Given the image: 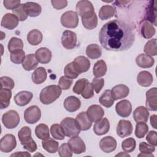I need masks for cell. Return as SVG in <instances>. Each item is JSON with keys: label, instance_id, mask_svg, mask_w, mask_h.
I'll list each match as a JSON object with an SVG mask.
<instances>
[{"label": "cell", "instance_id": "6da1fadb", "mask_svg": "<svg viewBox=\"0 0 157 157\" xmlns=\"http://www.w3.org/2000/svg\"><path fill=\"white\" fill-rule=\"evenodd\" d=\"M99 39L107 50L120 52L129 49L135 40L132 28L124 21L113 20L105 23L101 28Z\"/></svg>", "mask_w": 157, "mask_h": 157}, {"label": "cell", "instance_id": "7a4b0ae2", "mask_svg": "<svg viewBox=\"0 0 157 157\" xmlns=\"http://www.w3.org/2000/svg\"><path fill=\"white\" fill-rule=\"evenodd\" d=\"M62 93V89L59 85H52L43 88L40 93V101L43 104L48 105L55 101Z\"/></svg>", "mask_w": 157, "mask_h": 157}, {"label": "cell", "instance_id": "3957f363", "mask_svg": "<svg viewBox=\"0 0 157 157\" xmlns=\"http://www.w3.org/2000/svg\"><path fill=\"white\" fill-rule=\"evenodd\" d=\"M18 137L23 148L29 152H34L37 146L31 137V129L28 126H24L18 132Z\"/></svg>", "mask_w": 157, "mask_h": 157}, {"label": "cell", "instance_id": "277c9868", "mask_svg": "<svg viewBox=\"0 0 157 157\" xmlns=\"http://www.w3.org/2000/svg\"><path fill=\"white\" fill-rule=\"evenodd\" d=\"M65 136L70 138L78 136L80 132V127L75 120L71 117H66L61 121Z\"/></svg>", "mask_w": 157, "mask_h": 157}, {"label": "cell", "instance_id": "5b68a950", "mask_svg": "<svg viewBox=\"0 0 157 157\" xmlns=\"http://www.w3.org/2000/svg\"><path fill=\"white\" fill-rule=\"evenodd\" d=\"M76 11L82 18H89L95 13L93 4L86 0L80 1L77 3Z\"/></svg>", "mask_w": 157, "mask_h": 157}, {"label": "cell", "instance_id": "8992f818", "mask_svg": "<svg viewBox=\"0 0 157 157\" xmlns=\"http://www.w3.org/2000/svg\"><path fill=\"white\" fill-rule=\"evenodd\" d=\"M2 122L7 129H13L20 123V116L17 111L10 110L2 115Z\"/></svg>", "mask_w": 157, "mask_h": 157}, {"label": "cell", "instance_id": "52a82bcc", "mask_svg": "<svg viewBox=\"0 0 157 157\" xmlns=\"http://www.w3.org/2000/svg\"><path fill=\"white\" fill-rule=\"evenodd\" d=\"M61 25L67 28H75L78 24V17L77 12L69 10L64 12L61 17Z\"/></svg>", "mask_w": 157, "mask_h": 157}, {"label": "cell", "instance_id": "ba28073f", "mask_svg": "<svg viewBox=\"0 0 157 157\" xmlns=\"http://www.w3.org/2000/svg\"><path fill=\"white\" fill-rule=\"evenodd\" d=\"M41 117V111L37 105H31L28 107L24 112V119L27 123L34 124Z\"/></svg>", "mask_w": 157, "mask_h": 157}, {"label": "cell", "instance_id": "9c48e42d", "mask_svg": "<svg viewBox=\"0 0 157 157\" xmlns=\"http://www.w3.org/2000/svg\"><path fill=\"white\" fill-rule=\"evenodd\" d=\"M17 146L15 137L12 134L4 136L0 140V150L4 153L12 151Z\"/></svg>", "mask_w": 157, "mask_h": 157}, {"label": "cell", "instance_id": "30bf717a", "mask_svg": "<svg viewBox=\"0 0 157 157\" xmlns=\"http://www.w3.org/2000/svg\"><path fill=\"white\" fill-rule=\"evenodd\" d=\"M61 44L66 49H73L77 44V37L76 34L70 30H66L63 33L61 37Z\"/></svg>", "mask_w": 157, "mask_h": 157}, {"label": "cell", "instance_id": "8fae6325", "mask_svg": "<svg viewBox=\"0 0 157 157\" xmlns=\"http://www.w3.org/2000/svg\"><path fill=\"white\" fill-rule=\"evenodd\" d=\"M132 130V124L129 120H120L117 126V134L121 138L130 136Z\"/></svg>", "mask_w": 157, "mask_h": 157}, {"label": "cell", "instance_id": "7c38bea8", "mask_svg": "<svg viewBox=\"0 0 157 157\" xmlns=\"http://www.w3.org/2000/svg\"><path fill=\"white\" fill-rule=\"evenodd\" d=\"M72 63L74 69L79 74L88 71L90 67V60L84 56L76 57Z\"/></svg>", "mask_w": 157, "mask_h": 157}, {"label": "cell", "instance_id": "4fadbf2b", "mask_svg": "<svg viewBox=\"0 0 157 157\" xmlns=\"http://www.w3.org/2000/svg\"><path fill=\"white\" fill-rule=\"evenodd\" d=\"M86 115L91 122H96L102 118L104 115V110L100 105L94 104L88 107Z\"/></svg>", "mask_w": 157, "mask_h": 157}, {"label": "cell", "instance_id": "5bb4252c", "mask_svg": "<svg viewBox=\"0 0 157 157\" xmlns=\"http://www.w3.org/2000/svg\"><path fill=\"white\" fill-rule=\"evenodd\" d=\"M117 113L121 117H128L132 112V105L129 101L123 99L117 103L115 105Z\"/></svg>", "mask_w": 157, "mask_h": 157}, {"label": "cell", "instance_id": "9a60e30c", "mask_svg": "<svg viewBox=\"0 0 157 157\" xmlns=\"http://www.w3.org/2000/svg\"><path fill=\"white\" fill-rule=\"evenodd\" d=\"M67 144L72 153L75 154H81L86 151L85 144L83 140L78 136L71 138V139L68 140Z\"/></svg>", "mask_w": 157, "mask_h": 157}, {"label": "cell", "instance_id": "2e32d148", "mask_svg": "<svg viewBox=\"0 0 157 157\" xmlns=\"http://www.w3.org/2000/svg\"><path fill=\"white\" fill-rule=\"evenodd\" d=\"M157 89L153 87L146 92V107L148 110L156 111L157 110Z\"/></svg>", "mask_w": 157, "mask_h": 157}, {"label": "cell", "instance_id": "e0dca14e", "mask_svg": "<svg viewBox=\"0 0 157 157\" xmlns=\"http://www.w3.org/2000/svg\"><path fill=\"white\" fill-rule=\"evenodd\" d=\"M117 143L116 140L112 136H106L103 137L99 142L101 150L105 153H111L117 147Z\"/></svg>", "mask_w": 157, "mask_h": 157}, {"label": "cell", "instance_id": "ac0fdd59", "mask_svg": "<svg viewBox=\"0 0 157 157\" xmlns=\"http://www.w3.org/2000/svg\"><path fill=\"white\" fill-rule=\"evenodd\" d=\"M18 22L19 20L15 15L7 13H6L2 18L1 25L2 27L12 30L18 26Z\"/></svg>", "mask_w": 157, "mask_h": 157}, {"label": "cell", "instance_id": "d6986e66", "mask_svg": "<svg viewBox=\"0 0 157 157\" xmlns=\"http://www.w3.org/2000/svg\"><path fill=\"white\" fill-rule=\"evenodd\" d=\"M110 129V123L107 118H101L95 122L93 126L94 132L98 136H102L107 134Z\"/></svg>", "mask_w": 157, "mask_h": 157}, {"label": "cell", "instance_id": "ffe728a7", "mask_svg": "<svg viewBox=\"0 0 157 157\" xmlns=\"http://www.w3.org/2000/svg\"><path fill=\"white\" fill-rule=\"evenodd\" d=\"M65 109L69 112H74L78 110L81 106L80 100L74 96L67 97L63 103Z\"/></svg>", "mask_w": 157, "mask_h": 157}, {"label": "cell", "instance_id": "44dd1931", "mask_svg": "<svg viewBox=\"0 0 157 157\" xmlns=\"http://www.w3.org/2000/svg\"><path fill=\"white\" fill-rule=\"evenodd\" d=\"M33 94L28 91H21L14 96V101L17 105L25 106L31 101Z\"/></svg>", "mask_w": 157, "mask_h": 157}, {"label": "cell", "instance_id": "7402d4cb", "mask_svg": "<svg viewBox=\"0 0 157 157\" xmlns=\"http://www.w3.org/2000/svg\"><path fill=\"white\" fill-rule=\"evenodd\" d=\"M35 56L38 62L42 64H47L51 61L52 55L48 48L41 47L36 50Z\"/></svg>", "mask_w": 157, "mask_h": 157}, {"label": "cell", "instance_id": "603a6c76", "mask_svg": "<svg viewBox=\"0 0 157 157\" xmlns=\"http://www.w3.org/2000/svg\"><path fill=\"white\" fill-rule=\"evenodd\" d=\"M111 92L114 100H118L128 96L129 93V89L125 85L119 84L113 86Z\"/></svg>", "mask_w": 157, "mask_h": 157}, {"label": "cell", "instance_id": "cb8c5ba5", "mask_svg": "<svg viewBox=\"0 0 157 157\" xmlns=\"http://www.w3.org/2000/svg\"><path fill=\"white\" fill-rule=\"evenodd\" d=\"M23 7L26 14L31 17L39 16L42 12L41 6L36 2H27L23 4Z\"/></svg>", "mask_w": 157, "mask_h": 157}, {"label": "cell", "instance_id": "d4e9b609", "mask_svg": "<svg viewBox=\"0 0 157 157\" xmlns=\"http://www.w3.org/2000/svg\"><path fill=\"white\" fill-rule=\"evenodd\" d=\"M149 112L147 107L144 106L137 107L133 112V118L136 122H145L148 121Z\"/></svg>", "mask_w": 157, "mask_h": 157}, {"label": "cell", "instance_id": "484cf974", "mask_svg": "<svg viewBox=\"0 0 157 157\" xmlns=\"http://www.w3.org/2000/svg\"><path fill=\"white\" fill-rule=\"evenodd\" d=\"M136 63L138 66L142 68H149L153 66L155 59L152 56L146 54H140L136 58Z\"/></svg>", "mask_w": 157, "mask_h": 157}, {"label": "cell", "instance_id": "4316f807", "mask_svg": "<svg viewBox=\"0 0 157 157\" xmlns=\"http://www.w3.org/2000/svg\"><path fill=\"white\" fill-rule=\"evenodd\" d=\"M156 1H150L148 4L145 16L147 21L150 22L151 24H153L155 26H156Z\"/></svg>", "mask_w": 157, "mask_h": 157}, {"label": "cell", "instance_id": "83f0119b", "mask_svg": "<svg viewBox=\"0 0 157 157\" xmlns=\"http://www.w3.org/2000/svg\"><path fill=\"white\" fill-rule=\"evenodd\" d=\"M153 81L152 74L147 71H143L139 73L137 77V82L139 85L147 87L151 85Z\"/></svg>", "mask_w": 157, "mask_h": 157}, {"label": "cell", "instance_id": "f1b7e54d", "mask_svg": "<svg viewBox=\"0 0 157 157\" xmlns=\"http://www.w3.org/2000/svg\"><path fill=\"white\" fill-rule=\"evenodd\" d=\"M75 120L77 121L81 131H86L89 129L92 125V122L88 117L86 112H80L77 115Z\"/></svg>", "mask_w": 157, "mask_h": 157}, {"label": "cell", "instance_id": "f546056e", "mask_svg": "<svg viewBox=\"0 0 157 157\" xmlns=\"http://www.w3.org/2000/svg\"><path fill=\"white\" fill-rule=\"evenodd\" d=\"M47 74L46 70L43 67H39L35 69L31 75L33 82L35 84H41L44 82L47 78Z\"/></svg>", "mask_w": 157, "mask_h": 157}, {"label": "cell", "instance_id": "4dcf8cb0", "mask_svg": "<svg viewBox=\"0 0 157 157\" xmlns=\"http://www.w3.org/2000/svg\"><path fill=\"white\" fill-rule=\"evenodd\" d=\"M140 34L145 39H150L155 34V29L151 23L147 21H144L140 25Z\"/></svg>", "mask_w": 157, "mask_h": 157}, {"label": "cell", "instance_id": "1f68e13d", "mask_svg": "<svg viewBox=\"0 0 157 157\" xmlns=\"http://www.w3.org/2000/svg\"><path fill=\"white\" fill-rule=\"evenodd\" d=\"M42 33L36 29H32L27 35V40L31 45H37L42 42Z\"/></svg>", "mask_w": 157, "mask_h": 157}, {"label": "cell", "instance_id": "d6a6232c", "mask_svg": "<svg viewBox=\"0 0 157 157\" xmlns=\"http://www.w3.org/2000/svg\"><path fill=\"white\" fill-rule=\"evenodd\" d=\"M37 65L38 61L37 60L35 55L33 53L27 55L22 62V66L23 69L28 71L34 69Z\"/></svg>", "mask_w": 157, "mask_h": 157}, {"label": "cell", "instance_id": "836d02e7", "mask_svg": "<svg viewBox=\"0 0 157 157\" xmlns=\"http://www.w3.org/2000/svg\"><path fill=\"white\" fill-rule=\"evenodd\" d=\"M86 55L91 59H98L102 55V49L100 46L97 44H90L86 48Z\"/></svg>", "mask_w": 157, "mask_h": 157}, {"label": "cell", "instance_id": "e575fe53", "mask_svg": "<svg viewBox=\"0 0 157 157\" xmlns=\"http://www.w3.org/2000/svg\"><path fill=\"white\" fill-rule=\"evenodd\" d=\"M107 68L105 62L102 59L98 60L94 64L93 73L96 77H101L105 75L107 72Z\"/></svg>", "mask_w": 157, "mask_h": 157}, {"label": "cell", "instance_id": "d590c367", "mask_svg": "<svg viewBox=\"0 0 157 157\" xmlns=\"http://www.w3.org/2000/svg\"><path fill=\"white\" fill-rule=\"evenodd\" d=\"M12 91L9 89H1L0 90V108L1 109L7 108L10 104Z\"/></svg>", "mask_w": 157, "mask_h": 157}, {"label": "cell", "instance_id": "8d00e7d4", "mask_svg": "<svg viewBox=\"0 0 157 157\" xmlns=\"http://www.w3.org/2000/svg\"><path fill=\"white\" fill-rule=\"evenodd\" d=\"M115 14V9L109 5L102 6L99 12V17L102 20H106L113 17Z\"/></svg>", "mask_w": 157, "mask_h": 157}, {"label": "cell", "instance_id": "74e56055", "mask_svg": "<svg viewBox=\"0 0 157 157\" xmlns=\"http://www.w3.org/2000/svg\"><path fill=\"white\" fill-rule=\"evenodd\" d=\"M35 134L37 138L42 140L50 138L49 128L48 126L44 123L38 124L35 128Z\"/></svg>", "mask_w": 157, "mask_h": 157}, {"label": "cell", "instance_id": "f35d334b", "mask_svg": "<svg viewBox=\"0 0 157 157\" xmlns=\"http://www.w3.org/2000/svg\"><path fill=\"white\" fill-rule=\"evenodd\" d=\"M42 145L43 148L50 153H55L59 148V143L52 138L42 140Z\"/></svg>", "mask_w": 157, "mask_h": 157}, {"label": "cell", "instance_id": "ab89813d", "mask_svg": "<svg viewBox=\"0 0 157 157\" xmlns=\"http://www.w3.org/2000/svg\"><path fill=\"white\" fill-rule=\"evenodd\" d=\"M99 101V103L102 105L107 108H109L112 107L113 104L115 100L112 96L111 90H106L103 93V94L100 96Z\"/></svg>", "mask_w": 157, "mask_h": 157}, {"label": "cell", "instance_id": "60d3db41", "mask_svg": "<svg viewBox=\"0 0 157 157\" xmlns=\"http://www.w3.org/2000/svg\"><path fill=\"white\" fill-rule=\"evenodd\" d=\"M139 150L141 153L138 155V156H147V157H153L152 153L155 151V148L153 145L147 144L145 142H142L139 144Z\"/></svg>", "mask_w": 157, "mask_h": 157}, {"label": "cell", "instance_id": "b9f144b4", "mask_svg": "<svg viewBox=\"0 0 157 157\" xmlns=\"http://www.w3.org/2000/svg\"><path fill=\"white\" fill-rule=\"evenodd\" d=\"M50 132L52 137L57 140H63L65 137L64 130L59 124H53L50 127Z\"/></svg>", "mask_w": 157, "mask_h": 157}, {"label": "cell", "instance_id": "7bdbcfd3", "mask_svg": "<svg viewBox=\"0 0 157 157\" xmlns=\"http://www.w3.org/2000/svg\"><path fill=\"white\" fill-rule=\"evenodd\" d=\"M7 47L10 53L17 50H22L23 48V42L21 39L18 37H13L9 41Z\"/></svg>", "mask_w": 157, "mask_h": 157}, {"label": "cell", "instance_id": "ee69618b", "mask_svg": "<svg viewBox=\"0 0 157 157\" xmlns=\"http://www.w3.org/2000/svg\"><path fill=\"white\" fill-rule=\"evenodd\" d=\"M156 39H153L149 40L144 46V52L146 55L150 56H156L157 54V47H156Z\"/></svg>", "mask_w": 157, "mask_h": 157}, {"label": "cell", "instance_id": "f6af8a7d", "mask_svg": "<svg viewBox=\"0 0 157 157\" xmlns=\"http://www.w3.org/2000/svg\"><path fill=\"white\" fill-rule=\"evenodd\" d=\"M83 26L87 29L91 30L94 29L98 25V17L94 13L91 17L87 18H82Z\"/></svg>", "mask_w": 157, "mask_h": 157}, {"label": "cell", "instance_id": "bcb514c9", "mask_svg": "<svg viewBox=\"0 0 157 157\" xmlns=\"http://www.w3.org/2000/svg\"><path fill=\"white\" fill-rule=\"evenodd\" d=\"M148 131V126L145 122H138L136 125L135 136L139 138H143Z\"/></svg>", "mask_w": 157, "mask_h": 157}, {"label": "cell", "instance_id": "7dc6e473", "mask_svg": "<svg viewBox=\"0 0 157 157\" xmlns=\"http://www.w3.org/2000/svg\"><path fill=\"white\" fill-rule=\"evenodd\" d=\"M136 147V142L132 137L128 138L124 140L121 143L122 149L126 153H131L133 151Z\"/></svg>", "mask_w": 157, "mask_h": 157}, {"label": "cell", "instance_id": "c3c4849f", "mask_svg": "<svg viewBox=\"0 0 157 157\" xmlns=\"http://www.w3.org/2000/svg\"><path fill=\"white\" fill-rule=\"evenodd\" d=\"M25 58V53L23 50L13 52L10 54V60L12 63L19 64H21Z\"/></svg>", "mask_w": 157, "mask_h": 157}, {"label": "cell", "instance_id": "681fc988", "mask_svg": "<svg viewBox=\"0 0 157 157\" xmlns=\"http://www.w3.org/2000/svg\"><path fill=\"white\" fill-rule=\"evenodd\" d=\"M87 82H88V80L84 78L77 80L73 87V92L77 94H80L83 91Z\"/></svg>", "mask_w": 157, "mask_h": 157}, {"label": "cell", "instance_id": "f907efd6", "mask_svg": "<svg viewBox=\"0 0 157 157\" xmlns=\"http://www.w3.org/2000/svg\"><path fill=\"white\" fill-rule=\"evenodd\" d=\"M64 73L66 77L71 78V79L76 78L79 75V74L77 73V71L74 69L72 62L67 64L65 66L64 69Z\"/></svg>", "mask_w": 157, "mask_h": 157}, {"label": "cell", "instance_id": "816d5d0a", "mask_svg": "<svg viewBox=\"0 0 157 157\" xmlns=\"http://www.w3.org/2000/svg\"><path fill=\"white\" fill-rule=\"evenodd\" d=\"M1 89L12 90L14 87V82L12 78L7 76H3L0 78Z\"/></svg>", "mask_w": 157, "mask_h": 157}, {"label": "cell", "instance_id": "f5cc1de1", "mask_svg": "<svg viewBox=\"0 0 157 157\" xmlns=\"http://www.w3.org/2000/svg\"><path fill=\"white\" fill-rule=\"evenodd\" d=\"M58 155L60 157H71L72 151L67 143L63 144L58 150Z\"/></svg>", "mask_w": 157, "mask_h": 157}, {"label": "cell", "instance_id": "db71d44e", "mask_svg": "<svg viewBox=\"0 0 157 157\" xmlns=\"http://www.w3.org/2000/svg\"><path fill=\"white\" fill-rule=\"evenodd\" d=\"M12 12L13 13L14 15H15L17 17L18 20L21 21L26 20L28 16L24 10L23 4H21L19 7H18L17 9L13 10Z\"/></svg>", "mask_w": 157, "mask_h": 157}, {"label": "cell", "instance_id": "11a10c76", "mask_svg": "<svg viewBox=\"0 0 157 157\" xmlns=\"http://www.w3.org/2000/svg\"><path fill=\"white\" fill-rule=\"evenodd\" d=\"M81 95L85 99H90L94 96L93 87L92 86L91 83H90L89 82H87L83 91L81 93Z\"/></svg>", "mask_w": 157, "mask_h": 157}, {"label": "cell", "instance_id": "9f6ffc18", "mask_svg": "<svg viewBox=\"0 0 157 157\" xmlns=\"http://www.w3.org/2000/svg\"><path fill=\"white\" fill-rule=\"evenodd\" d=\"M72 84V80L66 76H61L58 81V85L63 90H67L69 89Z\"/></svg>", "mask_w": 157, "mask_h": 157}, {"label": "cell", "instance_id": "6f0895ef", "mask_svg": "<svg viewBox=\"0 0 157 157\" xmlns=\"http://www.w3.org/2000/svg\"><path fill=\"white\" fill-rule=\"evenodd\" d=\"M91 84L95 92L98 94L104 85V78H99L95 77L93 78Z\"/></svg>", "mask_w": 157, "mask_h": 157}, {"label": "cell", "instance_id": "680465c9", "mask_svg": "<svg viewBox=\"0 0 157 157\" xmlns=\"http://www.w3.org/2000/svg\"><path fill=\"white\" fill-rule=\"evenodd\" d=\"M4 6L9 10H14L21 4L20 1L16 0H4L3 1Z\"/></svg>", "mask_w": 157, "mask_h": 157}, {"label": "cell", "instance_id": "91938a15", "mask_svg": "<svg viewBox=\"0 0 157 157\" xmlns=\"http://www.w3.org/2000/svg\"><path fill=\"white\" fill-rule=\"evenodd\" d=\"M146 140L150 144L156 147L157 145V134L155 131H150L146 136Z\"/></svg>", "mask_w": 157, "mask_h": 157}, {"label": "cell", "instance_id": "94428289", "mask_svg": "<svg viewBox=\"0 0 157 157\" xmlns=\"http://www.w3.org/2000/svg\"><path fill=\"white\" fill-rule=\"evenodd\" d=\"M52 6L56 10H60L65 8L67 6V1L66 0L64 1H56L52 0L51 1Z\"/></svg>", "mask_w": 157, "mask_h": 157}, {"label": "cell", "instance_id": "6125c7cd", "mask_svg": "<svg viewBox=\"0 0 157 157\" xmlns=\"http://www.w3.org/2000/svg\"><path fill=\"white\" fill-rule=\"evenodd\" d=\"M11 156H31V155L26 151H17L15 153H13Z\"/></svg>", "mask_w": 157, "mask_h": 157}, {"label": "cell", "instance_id": "be15d7a7", "mask_svg": "<svg viewBox=\"0 0 157 157\" xmlns=\"http://www.w3.org/2000/svg\"><path fill=\"white\" fill-rule=\"evenodd\" d=\"M156 118L157 116L156 115H152L150 117V124L155 129L157 128L156 126Z\"/></svg>", "mask_w": 157, "mask_h": 157}, {"label": "cell", "instance_id": "e7e4bbea", "mask_svg": "<svg viewBox=\"0 0 157 157\" xmlns=\"http://www.w3.org/2000/svg\"><path fill=\"white\" fill-rule=\"evenodd\" d=\"M115 156H130V155L126 152H120V153L116 155Z\"/></svg>", "mask_w": 157, "mask_h": 157}]
</instances>
